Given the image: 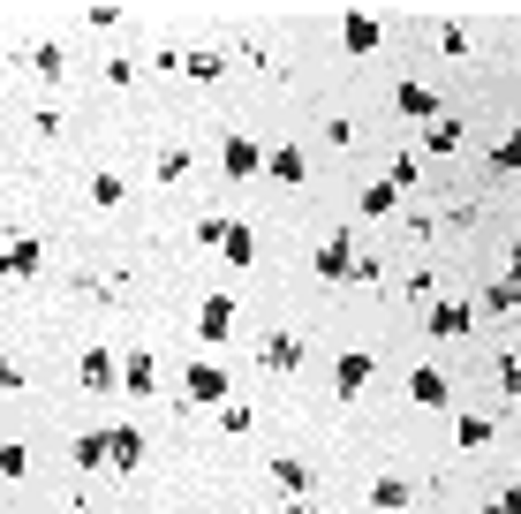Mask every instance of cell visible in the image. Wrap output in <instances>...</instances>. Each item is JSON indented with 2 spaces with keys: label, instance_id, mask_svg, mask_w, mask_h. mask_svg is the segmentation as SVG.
<instances>
[{
  "label": "cell",
  "instance_id": "cell-12",
  "mask_svg": "<svg viewBox=\"0 0 521 514\" xmlns=\"http://www.w3.org/2000/svg\"><path fill=\"white\" fill-rule=\"evenodd\" d=\"M469 326H476V310H469V303H446V295L431 303V333H438V341H461Z\"/></svg>",
  "mask_w": 521,
  "mask_h": 514
},
{
  "label": "cell",
  "instance_id": "cell-24",
  "mask_svg": "<svg viewBox=\"0 0 521 514\" xmlns=\"http://www.w3.org/2000/svg\"><path fill=\"white\" fill-rule=\"evenodd\" d=\"M227 265H257V235L250 227H227Z\"/></svg>",
  "mask_w": 521,
  "mask_h": 514
},
{
  "label": "cell",
  "instance_id": "cell-11",
  "mask_svg": "<svg viewBox=\"0 0 521 514\" xmlns=\"http://www.w3.org/2000/svg\"><path fill=\"white\" fill-rule=\"evenodd\" d=\"M106 469H144V431H106Z\"/></svg>",
  "mask_w": 521,
  "mask_h": 514
},
{
  "label": "cell",
  "instance_id": "cell-38",
  "mask_svg": "<svg viewBox=\"0 0 521 514\" xmlns=\"http://www.w3.org/2000/svg\"><path fill=\"white\" fill-rule=\"evenodd\" d=\"M0 174H8V159H0Z\"/></svg>",
  "mask_w": 521,
  "mask_h": 514
},
{
  "label": "cell",
  "instance_id": "cell-25",
  "mask_svg": "<svg viewBox=\"0 0 521 514\" xmlns=\"http://www.w3.org/2000/svg\"><path fill=\"white\" fill-rule=\"evenodd\" d=\"M189 167H197V152H182V144H174V152H159V167H152V174H159V182H182Z\"/></svg>",
  "mask_w": 521,
  "mask_h": 514
},
{
  "label": "cell",
  "instance_id": "cell-36",
  "mask_svg": "<svg viewBox=\"0 0 521 514\" xmlns=\"http://www.w3.org/2000/svg\"><path fill=\"white\" fill-rule=\"evenodd\" d=\"M491 514H521V484H506V492H499V507H491Z\"/></svg>",
  "mask_w": 521,
  "mask_h": 514
},
{
  "label": "cell",
  "instance_id": "cell-20",
  "mask_svg": "<svg viewBox=\"0 0 521 514\" xmlns=\"http://www.w3.org/2000/svg\"><path fill=\"white\" fill-rule=\"evenodd\" d=\"M84 197H91L99 212H114V205H121V174H91V182H84Z\"/></svg>",
  "mask_w": 521,
  "mask_h": 514
},
{
  "label": "cell",
  "instance_id": "cell-30",
  "mask_svg": "<svg viewBox=\"0 0 521 514\" xmlns=\"http://www.w3.org/2000/svg\"><path fill=\"white\" fill-rule=\"evenodd\" d=\"M416 174H423V159H416V152H401V159H393V174H386V182H393V189H408Z\"/></svg>",
  "mask_w": 521,
  "mask_h": 514
},
{
  "label": "cell",
  "instance_id": "cell-28",
  "mask_svg": "<svg viewBox=\"0 0 521 514\" xmlns=\"http://www.w3.org/2000/svg\"><path fill=\"white\" fill-rule=\"evenodd\" d=\"M454 439L469 446V454H476V446H491V416H461V424H454Z\"/></svg>",
  "mask_w": 521,
  "mask_h": 514
},
{
  "label": "cell",
  "instance_id": "cell-26",
  "mask_svg": "<svg viewBox=\"0 0 521 514\" xmlns=\"http://www.w3.org/2000/svg\"><path fill=\"white\" fill-rule=\"evenodd\" d=\"M182 76H197V84H212V76H219V53H212V46L182 53Z\"/></svg>",
  "mask_w": 521,
  "mask_h": 514
},
{
  "label": "cell",
  "instance_id": "cell-23",
  "mask_svg": "<svg viewBox=\"0 0 521 514\" xmlns=\"http://www.w3.org/2000/svg\"><path fill=\"white\" fill-rule=\"evenodd\" d=\"M484 303L514 318V310H521V280H514V273H506V280H491V288H484Z\"/></svg>",
  "mask_w": 521,
  "mask_h": 514
},
{
  "label": "cell",
  "instance_id": "cell-32",
  "mask_svg": "<svg viewBox=\"0 0 521 514\" xmlns=\"http://www.w3.org/2000/svg\"><path fill=\"white\" fill-rule=\"evenodd\" d=\"M219 424H227V439H242V431H250V409H242V401H227V409H219Z\"/></svg>",
  "mask_w": 521,
  "mask_h": 514
},
{
  "label": "cell",
  "instance_id": "cell-5",
  "mask_svg": "<svg viewBox=\"0 0 521 514\" xmlns=\"http://www.w3.org/2000/svg\"><path fill=\"white\" fill-rule=\"evenodd\" d=\"M84 386H91V394H121V363H114V348H84Z\"/></svg>",
  "mask_w": 521,
  "mask_h": 514
},
{
  "label": "cell",
  "instance_id": "cell-37",
  "mask_svg": "<svg viewBox=\"0 0 521 514\" xmlns=\"http://www.w3.org/2000/svg\"><path fill=\"white\" fill-rule=\"evenodd\" d=\"M506 265H514V280H521V242H514V250H506Z\"/></svg>",
  "mask_w": 521,
  "mask_h": 514
},
{
  "label": "cell",
  "instance_id": "cell-35",
  "mask_svg": "<svg viewBox=\"0 0 521 514\" xmlns=\"http://www.w3.org/2000/svg\"><path fill=\"white\" fill-rule=\"evenodd\" d=\"M0 394H23V371H16L8 356H0Z\"/></svg>",
  "mask_w": 521,
  "mask_h": 514
},
{
  "label": "cell",
  "instance_id": "cell-9",
  "mask_svg": "<svg viewBox=\"0 0 521 514\" xmlns=\"http://www.w3.org/2000/svg\"><path fill=\"white\" fill-rule=\"evenodd\" d=\"M393 106H401L408 121H423V129H431V121L446 114V106H438V91H431V84H401V91H393Z\"/></svg>",
  "mask_w": 521,
  "mask_h": 514
},
{
  "label": "cell",
  "instance_id": "cell-7",
  "mask_svg": "<svg viewBox=\"0 0 521 514\" xmlns=\"http://www.w3.org/2000/svg\"><path fill=\"white\" fill-rule=\"evenodd\" d=\"M265 174H272V182H287V189L310 182V152H295V144H272V152H265Z\"/></svg>",
  "mask_w": 521,
  "mask_h": 514
},
{
  "label": "cell",
  "instance_id": "cell-31",
  "mask_svg": "<svg viewBox=\"0 0 521 514\" xmlns=\"http://www.w3.org/2000/svg\"><path fill=\"white\" fill-rule=\"evenodd\" d=\"M499 394H506V401L521 394V356H499Z\"/></svg>",
  "mask_w": 521,
  "mask_h": 514
},
{
  "label": "cell",
  "instance_id": "cell-2",
  "mask_svg": "<svg viewBox=\"0 0 521 514\" xmlns=\"http://www.w3.org/2000/svg\"><path fill=\"white\" fill-rule=\"evenodd\" d=\"M219 174H227V182H257V174H265V144L257 137H227L219 144Z\"/></svg>",
  "mask_w": 521,
  "mask_h": 514
},
{
  "label": "cell",
  "instance_id": "cell-13",
  "mask_svg": "<svg viewBox=\"0 0 521 514\" xmlns=\"http://www.w3.org/2000/svg\"><path fill=\"white\" fill-rule=\"evenodd\" d=\"M408 401H416V409H446V378H438L431 363H416V371H408Z\"/></svg>",
  "mask_w": 521,
  "mask_h": 514
},
{
  "label": "cell",
  "instance_id": "cell-6",
  "mask_svg": "<svg viewBox=\"0 0 521 514\" xmlns=\"http://www.w3.org/2000/svg\"><path fill=\"white\" fill-rule=\"evenodd\" d=\"M378 38H386V23L370 16V8H355V16L340 23V46H348V53H378Z\"/></svg>",
  "mask_w": 521,
  "mask_h": 514
},
{
  "label": "cell",
  "instance_id": "cell-10",
  "mask_svg": "<svg viewBox=\"0 0 521 514\" xmlns=\"http://www.w3.org/2000/svg\"><path fill=\"white\" fill-rule=\"evenodd\" d=\"M318 273L325 280H355V242L348 235H325L318 242Z\"/></svg>",
  "mask_w": 521,
  "mask_h": 514
},
{
  "label": "cell",
  "instance_id": "cell-17",
  "mask_svg": "<svg viewBox=\"0 0 521 514\" xmlns=\"http://www.w3.org/2000/svg\"><path fill=\"white\" fill-rule=\"evenodd\" d=\"M386 212H401V189H393V182H370L363 189V220H386Z\"/></svg>",
  "mask_w": 521,
  "mask_h": 514
},
{
  "label": "cell",
  "instance_id": "cell-33",
  "mask_svg": "<svg viewBox=\"0 0 521 514\" xmlns=\"http://www.w3.org/2000/svg\"><path fill=\"white\" fill-rule=\"evenodd\" d=\"M438 46H446V53H454V61H461V53H469V46H476V38H469V31H461V23H446V31H438Z\"/></svg>",
  "mask_w": 521,
  "mask_h": 514
},
{
  "label": "cell",
  "instance_id": "cell-16",
  "mask_svg": "<svg viewBox=\"0 0 521 514\" xmlns=\"http://www.w3.org/2000/svg\"><path fill=\"white\" fill-rule=\"evenodd\" d=\"M272 484H280V492H310V462H295V454H272Z\"/></svg>",
  "mask_w": 521,
  "mask_h": 514
},
{
  "label": "cell",
  "instance_id": "cell-18",
  "mask_svg": "<svg viewBox=\"0 0 521 514\" xmlns=\"http://www.w3.org/2000/svg\"><path fill=\"white\" fill-rule=\"evenodd\" d=\"M454 144H461V121L454 114H438L431 129H423V152H454Z\"/></svg>",
  "mask_w": 521,
  "mask_h": 514
},
{
  "label": "cell",
  "instance_id": "cell-29",
  "mask_svg": "<svg viewBox=\"0 0 521 514\" xmlns=\"http://www.w3.org/2000/svg\"><path fill=\"white\" fill-rule=\"evenodd\" d=\"M491 167H499V174H521V129H514V137H499V152H491Z\"/></svg>",
  "mask_w": 521,
  "mask_h": 514
},
{
  "label": "cell",
  "instance_id": "cell-3",
  "mask_svg": "<svg viewBox=\"0 0 521 514\" xmlns=\"http://www.w3.org/2000/svg\"><path fill=\"white\" fill-rule=\"evenodd\" d=\"M38 257H46V250H38L31 235H0V280H31Z\"/></svg>",
  "mask_w": 521,
  "mask_h": 514
},
{
  "label": "cell",
  "instance_id": "cell-15",
  "mask_svg": "<svg viewBox=\"0 0 521 514\" xmlns=\"http://www.w3.org/2000/svg\"><path fill=\"white\" fill-rule=\"evenodd\" d=\"M152 386H159V363L144 356V348H136V356L121 363V394H136V401H144V394H152Z\"/></svg>",
  "mask_w": 521,
  "mask_h": 514
},
{
  "label": "cell",
  "instance_id": "cell-4",
  "mask_svg": "<svg viewBox=\"0 0 521 514\" xmlns=\"http://www.w3.org/2000/svg\"><path fill=\"white\" fill-rule=\"evenodd\" d=\"M257 363H265L272 378H287L295 363H303V333H265V348H257Z\"/></svg>",
  "mask_w": 521,
  "mask_h": 514
},
{
  "label": "cell",
  "instance_id": "cell-22",
  "mask_svg": "<svg viewBox=\"0 0 521 514\" xmlns=\"http://www.w3.org/2000/svg\"><path fill=\"white\" fill-rule=\"evenodd\" d=\"M370 507H378V514L408 507V484H401V477H378V484H370Z\"/></svg>",
  "mask_w": 521,
  "mask_h": 514
},
{
  "label": "cell",
  "instance_id": "cell-14",
  "mask_svg": "<svg viewBox=\"0 0 521 514\" xmlns=\"http://www.w3.org/2000/svg\"><path fill=\"white\" fill-rule=\"evenodd\" d=\"M363 386H370V356L355 348V356H340V363H333V394L348 401V394H363Z\"/></svg>",
  "mask_w": 521,
  "mask_h": 514
},
{
  "label": "cell",
  "instance_id": "cell-1",
  "mask_svg": "<svg viewBox=\"0 0 521 514\" xmlns=\"http://www.w3.org/2000/svg\"><path fill=\"white\" fill-rule=\"evenodd\" d=\"M182 394L197 401V409H227V394H235V386H227V371H219V363H189V378H182Z\"/></svg>",
  "mask_w": 521,
  "mask_h": 514
},
{
  "label": "cell",
  "instance_id": "cell-8",
  "mask_svg": "<svg viewBox=\"0 0 521 514\" xmlns=\"http://www.w3.org/2000/svg\"><path fill=\"white\" fill-rule=\"evenodd\" d=\"M197 333H204V341H227V333H235V295H204Z\"/></svg>",
  "mask_w": 521,
  "mask_h": 514
},
{
  "label": "cell",
  "instance_id": "cell-27",
  "mask_svg": "<svg viewBox=\"0 0 521 514\" xmlns=\"http://www.w3.org/2000/svg\"><path fill=\"white\" fill-rule=\"evenodd\" d=\"M76 469H106V431H84V439H76Z\"/></svg>",
  "mask_w": 521,
  "mask_h": 514
},
{
  "label": "cell",
  "instance_id": "cell-34",
  "mask_svg": "<svg viewBox=\"0 0 521 514\" xmlns=\"http://www.w3.org/2000/svg\"><path fill=\"white\" fill-rule=\"evenodd\" d=\"M23 469H31V454L23 446H0V477H23Z\"/></svg>",
  "mask_w": 521,
  "mask_h": 514
},
{
  "label": "cell",
  "instance_id": "cell-21",
  "mask_svg": "<svg viewBox=\"0 0 521 514\" xmlns=\"http://www.w3.org/2000/svg\"><path fill=\"white\" fill-rule=\"evenodd\" d=\"M227 227H235L227 212H204L197 220V250H227Z\"/></svg>",
  "mask_w": 521,
  "mask_h": 514
},
{
  "label": "cell",
  "instance_id": "cell-19",
  "mask_svg": "<svg viewBox=\"0 0 521 514\" xmlns=\"http://www.w3.org/2000/svg\"><path fill=\"white\" fill-rule=\"evenodd\" d=\"M23 61H31V69L46 76V84L61 76V46H53V38H38V46H23Z\"/></svg>",
  "mask_w": 521,
  "mask_h": 514
}]
</instances>
